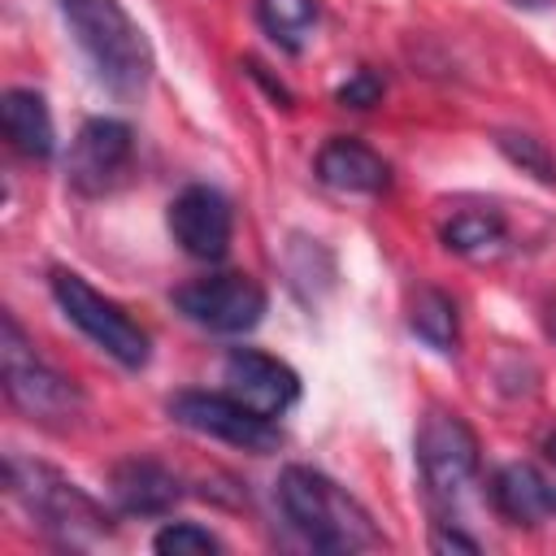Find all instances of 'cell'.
<instances>
[{"mask_svg":"<svg viewBox=\"0 0 556 556\" xmlns=\"http://www.w3.org/2000/svg\"><path fill=\"white\" fill-rule=\"evenodd\" d=\"M278 508L295 526V534L317 552H361L382 543L374 517L339 482L308 465H287L278 473Z\"/></svg>","mask_w":556,"mask_h":556,"instance_id":"6da1fadb","label":"cell"},{"mask_svg":"<svg viewBox=\"0 0 556 556\" xmlns=\"http://www.w3.org/2000/svg\"><path fill=\"white\" fill-rule=\"evenodd\" d=\"M61 17L113 96H139L152 78V43L117 0H56Z\"/></svg>","mask_w":556,"mask_h":556,"instance_id":"7a4b0ae2","label":"cell"},{"mask_svg":"<svg viewBox=\"0 0 556 556\" xmlns=\"http://www.w3.org/2000/svg\"><path fill=\"white\" fill-rule=\"evenodd\" d=\"M4 482H9L13 500L65 547H91V543L113 534L104 508L87 491H78L65 473H56L52 465L9 456L4 460Z\"/></svg>","mask_w":556,"mask_h":556,"instance_id":"3957f363","label":"cell"},{"mask_svg":"<svg viewBox=\"0 0 556 556\" xmlns=\"http://www.w3.org/2000/svg\"><path fill=\"white\" fill-rule=\"evenodd\" d=\"M0 369H4V395L17 413H26L30 421L43 426H70L83 413V391L56 374L48 361H39V352L26 343L22 326L4 313L0 321Z\"/></svg>","mask_w":556,"mask_h":556,"instance_id":"277c9868","label":"cell"},{"mask_svg":"<svg viewBox=\"0 0 556 556\" xmlns=\"http://www.w3.org/2000/svg\"><path fill=\"white\" fill-rule=\"evenodd\" d=\"M52 300L56 308L104 352L113 356L122 369H143L152 356V339L139 321L126 317L122 304H113L109 295H100L83 274L74 269H52Z\"/></svg>","mask_w":556,"mask_h":556,"instance_id":"5b68a950","label":"cell"},{"mask_svg":"<svg viewBox=\"0 0 556 556\" xmlns=\"http://www.w3.org/2000/svg\"><path fill=\"white\" fill-rule=\"evenodd\" d=\"M482 452H478V434L443 408H430L417 426V469L421 482L434 500H460L465 486L478 478Z\"/></svg>","mask_w":556,"mask_h":556,"instance_id":"8992f818","label":"cell"},{"mask_svg":"<svg viewBox=\"0 0 556 556\" xmlns=\"http://www.w3.org/2000/svg\"><path fill=\"white\" fill-rule=\"evenodd\" d=\"M169 417L195 434L222 439L243 452H274L282 443V430L274 426V417L256 413L252 404L226 391H178L169 400Z\"/></svg>","mask_w":556,"mask_h":556,"instance_id":"52a82bcc","label":"cell"},{"mask_svg":"<svg viewBox=\"0 0 556 556\" xmlns=\"http://www.w3.org/2000/svg\"><path fill=\"white\" fill-rule=\"evenodd\" d=\"M174 308L213 334H248L265 317V287L252 274H208L178 287Z\"/></svg>","mask_w":556,"mask_h":556,"instance_id":"ba28073f","label":"cell"},{"mask_svg":"<svg viewBox=\"0 0 556 556\" xmlns=\"http://www.w3.org/2000/svg\"><path fill=\"white\" fill-rule=\"evenodd\" d=\"M135 161V130L117 117H87L70 143L65 178L78 195H109L126 182Z\"/></svg>","mask_w":556,"mask_h":556,"instance_id":"9c48e42d","label":"cell"},{"mask_svg":"<svg viewBox=\"0 0 556 556\" xmlns=\"http://www.w3.org/2000/svg\"><path fill=\"white\" fill-rule=\"evenodd\" d=\"M169 235L174 243L195 256V261H222L230 252V235H235V213L230 200L208 187V182H191L169 200Z\"/></svg>","mask_w":556,"mask_h":556,"instance_id":"30bf717a","label":"cell"},{"mask_svg":"<svg viewBox=\"0 0 556 556\" xmlns=\"http://www.w3.org/2000/svg\"><path fill=\"white\" fill-rule=\"evenodd\" d=\"M222 374H226V382H230V395H239L243 404H252V408L265 413V417H282V413L300 400V374H295L287 361L269 356V352L230 348Z\"/></svg>","mask_w":556,"mask_h":556,"instance_id":"8fae6325","label":"cell"},{"mask_svg":"<svg viewBox=\"0 0 556 556\" xmlns=\"http://www.w3.org/2000/svg\"><path fill=\"white\" fill-rule=\"evenodd\" d=\"M109 491H113L117 508L130 517H165L182 500L174 469H165L161 460H148V456H130V460L113 465Z\"/></svg>","mask_w":556,"mask_h":556,"instance_id":"7c38bea8","label":"cell"},{"mask_svg":"<svg viewBox=\"0 0 556 556\" xmlns=\"http://www.w3.org/2000/svg\"><path fill=\"white\" fill-rule=\"evenodd\" d=\"M317 178L334 191H352V195H378L391 187V165L365 148L361 139H330L317 152Z\"/></svg>","mask_w":556,"mask_h":556,"instance_id":"4fadbf2b","label":"cell"},{"mask_svg":"<svg viewBox=\"0 0 556 556\" xmlns=\"http://www.w3.org/2000/svg\"><path fill=\"white\" fill-rule=\"evenodd\" d=\"M0 122H4V135L9 143L30 156V161H48L56 152V130H52V113H48V100L30 87H9L0 96Z\"/></svg>","mask_w":556,"mask_h":556,"instance_id":"5bb4252c","label":"cell"},{"mask_svg":"<svg viewBox=\"0 0 556 556\" xmlns=\"http://www.w3.org/2000/svg\"><path fill=\"white\" fill-rule=\"evenodd\" d=\"M491 504L508 526H539L556 508V491L534 465H504L491 478Z\"/></svg>","mask_w":556,"mask_h":556,"instance_id":"9a60e30c","label":"cell"},{"mask_svg":"<svg viewBox=\"0 0 556 556\" xmlns=\"http://www.w3.org/2000/svg\"><path fill=\"white\" fill-rule=\"evenodd\" d=\"M256 22L282 52H304L317 30V0H256Z\"/></svg>","mask_w":556,"mask_h":556,"instance_id":"2e32d148","label":"cell"},{"mask_svg":"<svg viewBox=\"0 0 556 556\" xmlns=\"http://www.w3.org/2000/svg\"><path fill=\"white\" fill-rule=\"evenodd\" d=\"M408 326L413 334L434 348V352H456V339H460V321H456V304L452 295H443L439 287H421L413 308H408Z\"/></svg>","mask_w":556,"mask_h":556,"instance_id":"e0dca14e","label":"cell"},{"mask_svg":"<svg viewBox=\"0 0 556 556\" xmlns=\"http://www.w3.org/2000/svg\"><path fill=\"white\" fill-rule=\"evenodd\" d=\"M504 222L495 217V213H473V208H465V213H456L447 226H443V243L452 248V252H460V256H473V261H482V256H495L500 248H504Z\"/></svg>","mask_w":556,"mask_h":556,"instance_id":"ac0fdd59","label":"cell"},{"mask_svg":"<svg viewBox=\"0 0 556 556\" xmlns=\"http://www.w3.org/2000/svg\"><path fill=\"white\" fill-rule=\"evenodd\" d=\"M495 148H500L521 174H534L539 182L556 187V161H552V152H547L543 139H534V135H517V130H500V135H495Z\"/></svg>","mask_w":556,"mask_h":556,"instance_id":"d6986e66","label":"cell"},{"mask_svg":"<svg viewBox=\"0 0 556 556\" xmlns=\"http://www.w3.org/2000/svg\"><path fill=\"white\" fill-rule=\"evenodd\" d=\"M152 547H156L161 556H213V552H222L217 534H208V530L195 526V521H169L165 530H156Z\"/></svg>","mask_w":556,"mask_h":556,"instance_id":"ffe728a7","label":"cell"},{"mask_svg":"<svg viewBox=\"0 0 556 556\" xmlns=\"http://www.w3.org/2000/svg\"><path fill=\"white\" fill-rule=\"evenodd\" d=\"M334 100H339L343 109H374V104L382 100V78H378L374 70H356V74L334 91Z\"/></svg>","mask_w":556,"mask_h":556,"instance_id":"44dd1931","label":"cell"},{"mask_svg":"<svg viewBox=\"0 0 556 556\" xmlns=\"http://www.w3.org/2000/svg\"><path fill=\"white\" fill-rule=\"evenodd\" d=\"M434 552H478V543L473 539H465V534H456V530H434Z\"/></svg>","mask_w":556,"mask_h":556,"instance_id":"7402d4cb","label":"cell"},{"mask_svg":"<svg viewBox=\"0 0 556 556\" xmlns=\"http://www.w3.org/2000/svg\"><path fill=\"white\" fill-rule=\"evenodd\" d=\"M513 4H521V9H547L552 0H513Z\"/></svg>","mask_w":556,"mask_h":556,"instance_id":"603a6c76","label":"cell"},{"mask_svg":"<svg viewBox=\"0 0 556 556\" xmlns=\"http://www.w3.org/2000/svg\"><path fill=\"white\" fill-rule=\"evenodd\" d=\"M547 456H552V460H556V434H552V439H547Z\"/></svg>","mask_w":556,"mask_h":556,"instance_id":"cb8c5ba5","label":"cell"}]
</instances>
